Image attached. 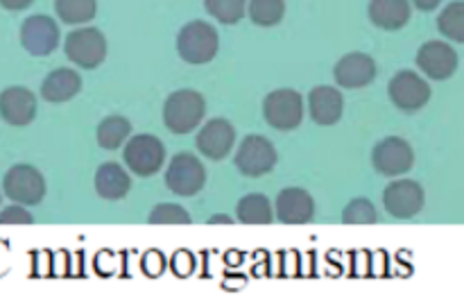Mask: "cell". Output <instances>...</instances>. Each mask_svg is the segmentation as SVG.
<instances>
[{
    "label": "cell",
    "mask_w": 464,
    "mask_h": 299,
    "mask_svg": "<svg viewBox=\"0 0 464 299\" xmlns=\"http://www.w3.org/2000/svg\"><path fill=\"white\" fill-rule=\"evenodd\" d=\"M263 116H266L267 125L275 127V130H295V127L302 125L304 121L302 93H297V91L293 89L272 91V93L263 100Z\"/></svg>",
    "instance_id": "cell-3"
},
{
    "label": "cell",
    "mask_w": 464,
    "mask_h": 299,
    "mask_svg": "<svg viewBox=\"0 0 464 299\" xmlns=\"http://www.w3.org/2000/svg\"><path fill=\"white\" fill-rule=\"evenodd\" d=\"M204 184H207V170L198 157H193L190 152H179L172 157L166 170V186L172 193L190 198V195L199 193Z\"/></svg>",
    "instance_id": "cell-6"
},
{
    "label": "cell",
    "mask_w": 464,
    "mask_h": 299,
    "mask_svg": "<svg viewBox=\"0 0 464 299\" xmlns=\"http://www.w3.org/2000/svg\"><path fill=\"white\" fill-rule=\"evenodd\" d=\"M315 216V202L304 188H284L276 198V217L285 225H306Z\"/></svg>",
    "instance_id": "cell-17"
},
{
    "label": "cell",
    "mask_w": 464,
    "mask_h": 299,
    "mask_svg": "<svg viewBox=\"0 0 464 299\" xmlns=\"http://www.w3.org/2000/svg\"><path fill=\"white\" fill-rule=\"evenodd\" d=\"M34 0H0V7L9 9V12H21V9L30 7Z\"/></svg>",
    "instance_id": "cell-33"
},
{
    "label": "cell",
    "mask_w": 464,
    "mask_h": 299,
    "mask_svg": "<svg viewBox=\"0 0 464 299\" xmlns=\"http://www.w3.org/2000/svg\"><path fill=\"white\" fill-rule=\"evenodd\" d=\"M372 163L374 170L385 177H397L411 170L415 166V152H412L411 143L401 136H388L381 140L372 152Z\"/></svg>",
    "instance_id": "cell-9"
},
{
    "label": "cell",
    "mask_w": 464,
    "mask_h": 299,
    "mask_svg": "<svg viewBox=\"0 0 464 299\" xmlns=\"http://www.w3.org/2000/svg\"><path fill=\"white\" fill-rule=\"evenodd\" d=\"M285 14V0H249V18L261 27L279 25Z\"/></svg>",
    "instance_id": "cell-25"
},
{
    "label": "cell",
    "mask_w": 464,
    "mask_h": 299,
    "mask_svg": "<svg viewBox=\"0 0 464 299\" xmlns=\"http://www.w3.org/2000/svg\"><path fill=\"white\" fill-rule=\"evenodd\" d=\"M32 222H34V217H32V213L27 211V208H23L21 204L7 207L0 211V225H32Z\"/></svg>",
    "instance_id": "cell-30"
},
{
    "label": "cell",
    "mask_w": 464,
    "mask_h": 299,
    "mask_svg": "<svg viewBox=\"0 0 464 299\" xmlns=\"http://www.w3.org/2000/svg\"><path fill=\"white\" fill-rule=\"evenodd\" d=\"M234 143L236 130L225 118H213V121H208L198 131V139H195V145H198L199 152L207 159H211V161H222V159L229 157Z\"/></svg>",
    "instance_id": "cell-13"
},
{
    "label": "cell",
    "mask_w": 464,
    "mask_h": 299,
    "mask_svg": "<svg viewBox=\"0 0 464 299\" xmlns=\"http://www.w3.org/2000/svg\"><path fill=\"white\" fill-rule=\"evenodd\" d=\"M211 222H225V225H227V222H229V225H231V217H227V216H216V217H211Z\"/></svg>",
    "instance_id": "cell-35"
},
{
    "label": "cell",
    "mask_w": 464,
    "mask_h": 299,
    "mask_svg": "<svg viewBox=\"0 0 464 299\" xmlns=\"http://www.w3.org/2000/svg\"><path fill=\"white\" fill-rule=\"evenodd\" d=\"M204 7L225 25H236L247 12V0H204Z\"/></svg>",
    "instance_id": "cell-27"
},
{
    "label": "cell",
    "mask_w": 464,
    "mask_h": 299,
    "mask_svg": "<svg viewBox=\"0 0 464 299\" xmlns=\"http://www.w3.org/2000/svg\"><path fill=\"white\" fill-rule=\"evenodd\" d=\"M131 179L125 170L121 168V163H102L95 172V190L102 199H122L130 193Z\"/></svg>",
    "instance_id": "cell-21"
},
{
    "label": "cell",
    "mask_w": 464,
    "mask_h": 299,
    "mask_svg": "<svg viewBox=\"0 0 464 299\" xmlns=\"http://www.w3.org/2000/svg\"><path fill=\"white\" fill-rule=\"evenodd\" d=\"M59 27L57 23L44 14L25 18L21 25V43L34 57H45L59 45Z\"/></svg>",
    "instance_id": "cell-12"
},
{
    "label": "cell",
    "mask_w": 464,
    "mask_h": 299,
    "mask_svg": "<svg viewBox=\"0 0 464 299\" xmlns=\"http://www.w3.org/2000/svg\"><path fill=\"white\" fill-rule=\"evenodd\" d=\"M82 89V77L80 72H75L72 68H57V71L50 72L48 77L41 84V98L45 102H66V100L75 98Z\"/></svg>",
    "instance_id": "cell-19"
},
{
    "label": "cell",
    "mask_w": 464,
    "mask_h": 299,
    "mask_svg": "<svg viewBox=\"0 0 464 299\" xmlns=\"http://www.w3.org/2000/svg\"><path fill=\"white\" fill-rule=\"evenodd\" d=\"M236 213H238V220L245 222V225H270V222L275 220L270 199L261 193L245 195L238 202Z\"/></svg>",
    "instance_id": "cell-22"
},
{
    "label": "cell",
    "mask_w": 464,
    "mask_h": 299,
    "mask_svg": "<svg viewBox=\"0 0 464 299\" xmlns=\"http://www.w3.org/2000/svg\"><path fill=\"white\" fill-rule=\"evenodd\" d=\"M218 32L207 21L186 23L177 36V50L188 63H208L218 54Z\"/></svg>",
    "instance_id": "cell-2"
},
{
    "label": "cell",
    "mask_w": 464,
    "mask_h": 299,
    "mask_svg": "<svg viewBox=\"0 0 464 299\" xmlns=\"http://www.w3.org/2000/svg\"><path fill=\"white\" fill-rule=\"evenodd\" d=\"M150 225H190V216L179 204H159L150 211Z\"/></svg>",
    "instance_id": "cell-29"
},
{
    "label": "cell",
    "mask_w": 464,
    "mask_h": 299,
    "mask_svg": "<svg viewBox=\"0 0 464 299\" xmlns=\"http://www.w3.org/2000/svg\"><path fill=\"white\" fill-rule=\"evenodd\" d=\"M438 27L444 36L462 43L464 41V3L456 0V3L447 5L442 14L438 18Z\"/></svg>",
    "instance_id": "cell-26"
},
{
    "label": "cell",
    "mask_w": 464,
    "mask_h": 299,
    "mask_svg": "<svg viewBox=\"0 0 464 299\" xmlns=\"http://www.w3.org/2000/svg\"><path fill=\"white\" fill-rule=\"evenodd\" d=\"M54 12L68 25H80L93 21L98 0H54Z\"/></svg>",
    "instance_id": "cell-23"
},
{
    "label": "cell",
    "mask_w": 464,
    "mask_h": 299,
    "mask_svg": "<svg viewBox=\"0 0 464 299\" xmlns=\"http://www.w3.org/2000/svg\"><path fill=\"white\" fill-rule=\"evenodd\" d=\"M417 66L430 80H449L458 71V53L447 41H429L417 53Z\"/></svg>",
    "instance_id": "cell-14"
},
{
    "label": "cell",
    "mask_w": 464,
    "mask_h": 299,
    "mask_svg": "<svg viewBox=\"0 0 464 299\" xmlns=\"http://www.w3.org/2000/svg\"><path fill=\"white\" fill-rule=\"evenodd\" d=\"M125 163L134 175L139 177H152L161 170L166 163V148L161 140L152 134H139L130 139L125 145Z\"/></svg>",
    "instance_id": "cell-5"
},
{
    "label": "cell",
    "mask_w": 464,
    "mask_h": 299,
    "mask_svg": "<svg viewBox=\"0 0 464 299\" xmlns=\"http://www.w3.org/2000/svg\"><path fill=\"white\" fill-rule=\"evenodd\" d=\"M424 188H421V184H417V181L412 179L392 181V184L383 190L385 211L392 217H401V220L417 216V213L424 208Z\"/></svg>",
    "instance_id": "cell-11"
},
{
    "label": "cell",
    "mask_w": 464,
    "mask_h": 299,
    "mask_svg": "<svg viewBox=\"0 0 464 299\" xmlns=\"http://www.w3.org/2000/svg\"><path fill=\"white\" fill-rule=\"evenodd\" d=\"M36 116V98L25 86H9L0 93V118L12 127H25Z\"/></svg>",
    "instance_id": "cell-15"
},
{
    "label": "cell",
    "mask_w": 464,
    "mask_h": 299,
    "mask_svg": "<svg viewBox=\"0 0 464 299\" xmlns=\"http://www.w3.org/2000/svg\"><path fill=\"white\" fill-rule=\"evenodd\" d=\"M3 190L16 204H39L45 195V179L30 163L9 168L3 179Z\"/></svg>",
    "instance_id": "cell-7"
},
{
    "label": "cell",
    "mask_w": 464,
    "mask_h": 299,
    "mask_svg": "<svg viewBox=\"0 0 464 299\" xmlns=\"http://www.w3.org/2000/svg\"><path fill=\"white\" fill-rule=\"evenodd\" d=\"M390 100L397 104L401 111L415 113L421 107H426L430 100V86L424 77H420L412 71H401L390 80L388 84Z\"/></svg>",
    "instance_id": "cell-10"
},
{
    "label": "cell",
    "mask_w": 464,
    "mask_h": 299,
    "mask_svg": "<svg viewBox=\"0 0 464 299\" xmlns=\"http://www.w3.org/2000/svg\"><path fill=\"white\" fill-rule=\"evenodd\" d=\"M131 125L122 116H107L98 125V145L104 150H118L130 136Z\"/></svg>",
    "instance_id": "cell-24"
},
{
    "label": "cell",
    "mask_w": 464,
    "mask_h": 299,
    "mask_svg": "<svg viewBox=\"0 0 464 299\" xmlns=\"http://www.w3.org/2000/svg\"><path fill=\"white\" fill-rule=\"evenodd\" d=\"M163 267H166V261H163L161 252H148L143 258V270L148 272L150 276L161 275Z\"/></svg>",
    "instance_id": "cell-31"
},
{
    "label": "cell",
    "mask_w": 464,
    "mask_h": 299,
    "mask_svg": "<svg viewBox=\"0 0 464 299\" xmlns=\"http://www.w3.org/2000/svg\"><path fill=\"white\" fill-rule=\"evenodd\" d=\"M440 3H442V0H412V5H415L417 9H421V12H433L435 7H440Z\"/></svg>",
    "instance_id": "cell-34"
},
{
    "label": "cell",
    "mask_w": 464,
    "mask_h": 299,
    "mask_svg": "<svg viewBox=\"0 0 464 299\" xmlns=\"http://www.w3.org/2000/svg\"><path fill=\"white\" fill-rule=\"evenodd\" d=\"M207 113V100L199 91H175L163 104V122L172 134H188L202 122Z\"/></svg>",
    "instance_id": "cell-1"
},
{
    "label": "cell",
    "mask_w": 464,
    "mask_h": 299,
    "mask_svg": "<svg viewBox=\"0 0 464 299\" xmlns=\"http://www.w3.org/2000/svg\"><path fill=\"white\" fill-rule=\"evenodd\" d=\"M236 166L245 177H263L276 166V150L266 136L249 134L236 152Z\"/></svg>",
    "instance_id": "cell-8"
},
{
    "label": "cell",
    "mask_w": 464,
    "mask_h": 299,
    "mask_svg": "<svg viewBox=\"0 0 464 299\" xmlns=\"http://www.w3.org/2000/svg\"><path fill=\"white\" fill-rule=\"evenodd\" d=\"M172 272L179 276H188L193 272V256L188 252H179L172 256Z\"/></svg>",
    "instance_id": "cell-32"
},
{
    "label": "cell",
    "mask_w": 464,
    "mask_h": 299,
    "mask_svg": "<svg viewBox=\"0 0 464 299\" xmlns=\"http://www.w3.org/2000/svg\"><path fill=\"white\" fill-rule=\"evenodd\" d=\"M379 220L374 204L367 198H356L344 207L343 222L344 225H374Z\"/></svg>",
    "instance_id": "cell-28"
},
{
    "label": "cell",
    "mask_w": 464,
    "mask_h": 299,
    "mask_svg": "<svg viewBox=\"0 0 464 299\" xmlns=\"http://www.w3.org/2000/svg\"><path fill=\"white\" fill-rule=\"evenodd\" d=\"M66 57L71 59L75 66L86 68V71H93L107 57V39L100 30L95 27H80V30H72L66 36Z\"/></svg>",
    "instance_id": "cell-4"
},
{
    "label": "cell",
    "mask_w": 464,
    "mask_h": 299,
    "mask_svg": "<svg viewBox=\"0 0 464 299\" xmlns=\"http://www.w3.org/2000/svg\"><path fill=\"white\" fill-rule=\"evenodd\" d=\"M370 21L381 30H401L411 21V0H370Z\"/></svg>",
    "instance_id": "cell-20"
},
{
    "label": "cell",
    "mask_w": 464,
    "mask_h": 299,
    "mask_svg": "<svg viewBox=\"0 0 464 299\" xmlns=\"http://www.w3.org/2000/svg\"><path fill=\"white\" fill-rule=\"evenodd\" d=\"M344 98L335 86H315L308 95V111L311 118L322 127L335 125L343 118Z\"/></svg>",
    "instance_id": "cell-18"
},
{
    "label": "cell",
    "mask_w": 464,
    "mask_h": 299,
    "mask_svg": "<svg viewBox=\"0 0 464 299\" xmlns=\"http://www.w3.org/2000/svg\"><path fill=\"white\" fill-rule=\"evenodd\" d=\"M334 77L343 89H362L376 80V62L370 54H344L334 68Z\"/></svg>",
    "instance_id": "cell-16"
}]
</instances>
